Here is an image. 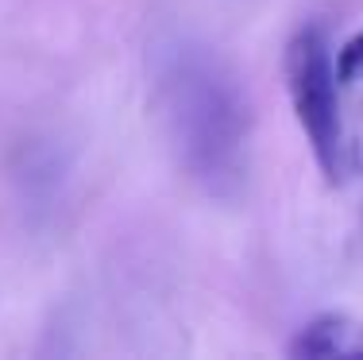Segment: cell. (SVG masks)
I'll use <instances>...</instances> for the list:
<instances>
[{
  "label": "cell",
  "mask_w": 363,
  "mask_h": 360,
  "mask_svg": "<svg viewBox=\"0 0 363 360\" xmlns=\"http://www.w3.org/2000/svg\"><path fill=\"white\" fill-rule=\"evenodd\" d=\"M159 105L182 167L213 198H236L247 178V97L217 55L174 43L159 58Z\"/></svg>",
  "instance_id": "cell-1"
},
{
  "label": "cell",
  "mask_w": 363,
  "mask_h": 360,
  "mask_svg": "<svg viewBox=\"0 0 363 360\" xmlns=\"http://www.w3.org/2000/svg\"><path fill=\"white\" fill-rule=\"evenodd\" d=\"M286 89L301 132L309 140L325 182H344V124H340V78L321 28H301L286 43Z\"/></svg>",
  "instance_id": "cell-2"
},
{
  "label": "cell",
  "mask_w": 363,
  "mask_h": 360,
  "mask_svg": "<svg viewBox=\"0 0 363 360\" xmlns=\"http://www.w3.org/2000/svg\"><path fill=\"white\" fill-rule=\"evenodd\" d=\"M290 356L321 360V356H363V318L352 314H321L306 322L290 341Z\"/></svg>",
  "instance_id": "cell-3"
},
{
  "label": "cell",
  "mask_w": 363,
  "mask_h": 360,
  "mask_svg": "<svg viewBox=\"0 0 363 360\" xmlns=\"http://www.w3.org/2000/svg\"><path fill=\"white\" fill-rule=\"evenodd\" d=\"M336 78L344 85L363 82V31H356V36L336 50Z\"/></svg>",
  "instance_id": "cell-4"
}]
</instances>
